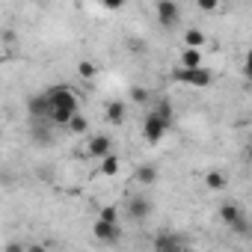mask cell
Returning <instances> with one entry per match:
<instances>
[{
  "mask_svg": "<svg viewBox=\"0 0 252 252\" xmlns=\"http://www.w3.org/2000/svg\"><path fill=\"white\" fill-rule=\"evenodd\" d=\"M51 110H68V113H77V92L71 86H51L45 92Z\"/></svg>",
  "mask_w": 252,
  "mask_h": 252,
  "instance_id": "1",
  "label": "cell"
},
{
  "mask_svg": "<svg viewBox=\"0 0 252 252\" xmlns=\"http://www.w3.org/2000/svg\"><path fill=\"white\" fill-rule=\"evenodd\" d=\"M172 80H178V83H187V86H196V89H205V86H211L214 83V71L211 68H175L172 71Z\"/></svg>",
  "mask_w": 252,
  "mask_h": 252,
  "instance_id": "2",
  "label": "cell"
},
{
  "mask_svg": "<svg viewBox=\"0 0 252 252\" xmlns=\"http://www.w3.org/2000/svg\"><path fill=\"white\" fill-rule=\"evenodd\" d=\"M155 12H158V21H160L163 27H175V24L181 21V6L172 3V0H158Z\"/></svg>",
  "mask_w": 252,
  "mask_h": 252,
  "instance_id": "3",
  "label": "cell"
},
{
  "mask_svg": "<svg viewBox=\"0 0 252 252\" xmlns=\"http://www.w3.org/2000/svg\"><path fill=\"white\" fill-rule=\"evenodd\" d=\"M166 131H169V125H166L163 119H158L155 113H149V116H146V122H143V137H146L149 143H160Z\"/></svg>",
  "mask_w": 252,
  "mask_h": 252,
  "instance_id": "4",
  "label": "cell"
},
{
  "mask_svg": "<svg viewBox=\"0 0 252 252\" xmlns=\"http://www.w3.org/2000/svg\"><path fill=\"white\" fill-rule=\"evenodd\" d=\"M92 234L98 237V243H110V246H116L119 240H122V228H119V222H95L92 225Z\"/></svg>",
  "mask_w": 252,
  "mask_h": 252,
  "instance_id": "5",
  "label": "cell"
},
{
  "mask_svg": "<svg viewBox=\"0 0 252 252\" xmlns=\"http://www.w3.org/2000/svg\"><path fill=\"white\" fill-rule=\"evenodd\" d=\"M27 110H30V119H33V122H48V116H51V104H48L45 92H39V95H30V101H27Z\"/></svg>",
  "mask_w": 252,
  "mask_h": 252,
  "instance_id": "6",
  "label": "cell"
},
{
  "mask_svg": "<svg viewBox=\"0 0 252 252\" xmlns=\"http://www.w3.org/2000/svg\"><path fill=\"white\" fill-rule=\"evenodd\" d=\"M86 152H89L92 158H107V155H113V143H110V137H107V134H95V137L89 140Z\"/></svg>",
  "mask_w": 252,
  "mask_h": 252,
  "instance_id": "7",
  "label": "cell"
},
{
  "mask_svg": "<svg viewBox=\"0 0 252 252\" xmlns=\"http://www.w3.org/2000/svg\"><path fill=\"white\" fill-rule=\"evenodd\" d=\"M128 214H131L134 220H146V217L152 214V202H149L146 196H131V199H128Z\"/></svg>",
  "mask_w": 252,
  "mask_h": 252,
  "instance_id": "8",
  "label": "cell"
},
{
  "mask_svg": "<svg viewBox=\"0 0 252 252\" xmlns=\"http://www.w3.org/2000/svg\"><path fill=\"white\" fill-rule=\"evenodd\" d=\"M155 252H184L178 234H158L155 237Z\"/></svg>",
  "mask_w": 252,
  "mask_h": 252,
  "instance_id": "9",
  "label": "cell"
},
{
  "mask_svg": "<svg viewBox=\"0 0 252 252\" xmlns=\"http://www.w3.org/2000/svg\"><path fill=\"white\" fill-rule=\"evenodd\" d=\"M134 181L137 184H158V166H152V163H143V166H137V172H134Z\"/></svg>",
  "mask_w": 252,
  "mask_h": 252,
  "instance_id": "10",
  "label": "cell"
},
{
  "mask_svg": "<svg viewBox=\"0 0 252 252\" xmlns=\"http://www.w3.org/2000/svg\"><path fill=\"white\" fill-rule=\"evenodd\" d=\"M125 113H128V110H125V101H110L107 110H104V116H107L110 125H122L125 122Z\"/></svg>",
  "mask_w": 252,
  "mask_h": 252,
  "instance_id": "11",
  "label": "cell"
},
{
  "mask_svg": "<svg viewBox=\"0 0 252 252\" xmlns=\"http://www.w3.org/2000/svg\"><path fill=\"white\" fill-rule=\"evenodd\" d=\"M243 214H246V211H243L240 205H234V202H225V205L220 208V220H222L225 225H231V222H234V220H240Z\"/></svg>",
  "mask_w": 252,
  "mask_h": 252,
  "instance_id": "12",
  "label": "cell"
},
{
  "mask_svg": "<svg viewBox=\"0 0 252 252\" xmlns=\"http://www.w3.org/2000/svg\"><path fill=\"white\" fill-rule=\"evenodd\" d=\"M184 45H187L190 51H202V48H205V33L196 30V27H190V30L184 33Z\"/></svg>",
  "mask_w": 252,
  "mask_h": 252,
  "instance_id": "13",
  "label": "cell"
},
{
  "mask_svg": "<svg viewBox=\"0 0 252 252\" xmlns=\"http://www.w3.org/2000/svg\"><path fill=\"white\" fill-rule=\"evenodd\" d=\"M178 68H202V51H181V65Z\"/></svg>",
  "mask_w": 252,
  "mask_h": 252,
  "instance_id": "14",
  "label": "cell"
},
{
  "mask_svg": "<svg viewBox=\"0 0 252 252\" xmlns=\"http://www.w3.org/2000/svg\"><path fill=\"white\" fill-rule=\"evenodd\" d=\"M152 113H155L158 119H163V122L169 125V128H172V119H175V113H172V104H169V101H163V98H160V101L155 104V110H152Z\"/></svg>",
  "mask_w": 252,
  "mask_h": 252,
  "instance_id": "15",
  "label": "cell"
},
{
  "mask_svg": "<svg viewBox=\"0 0 252 252\" xmlns=\"http://www.w3.org/2000/svg\"><path fill=\"white\" fill-rule=\"evenodd\" d=\"M116 172H119V158L116 155L101 158V175H116Z\"/></svg>",
  "mask_w": 252,
  "mask_h": 252,
  "instance_id": "16",
  "label": "cell"
},
{
  "mask_svg": "<svg viewBox=\"0 0 252 252\" xmlns=\"http://www.w3.org/2000/svg\"><path fill=\"white\" fill-rule=\"evenodd\" d=\"M205 187L208 190H222L225 187V175L222 172H208L205 175Z\"/></svg>",
  "mask_w": 252,
  "mask_h": 252,
  "instance_id": "17",
  "label": "cell"
},
{
  "mask_svg": "<svg viewBox=\"0 0 252 252\" xmlns=\"http://www.w3.org/2000/svg\"><path fill=\"white\" fill-rule=\"evenodd\" d=\"M86 128H89V122H86L80 113H77V116L68 122V131H71V134H86Z\"/></svg>",
  "mask_w": 252,
  "mask_h": 252,
  "instance_id": "18",
  "label": "cell"
},
{
  "mask_svg": "<svg viewBox=\"0 0 252 252\" xmlns=\"http://www.w3.org/2000/svg\"><path fill=\"white\" fill-rule=\"evenodd\" d=\"M228 228H231L234 234H240V237H243V234H249V217L243 214V217H240V220H234V222H231Z\"/></svg>",
  "mask_w": 252,
  "mask_h": 252,
  "instance_id": "19",
  "label": "cell"
},
{
  "mask_svg": "<svg viewBox=\"0 0 252 252\" xmlns=\"http://www.w3.org/2000/svg\"><path fill=\"white\" fill-rule=\"evenodd\" d=\"M77 71H80V77H95V74H98L95 63H89V60H83V63L77 65Z\"/></svg>",
  "mask_w": 252,
  "mask_h": 252,
  "instance_id": "20",
  "label": "cell"
},
{
  "mask_svg": "<svg viewBox=\"0 0 252 252\" xmlns=\"http://www.w3.org/2000/svg\"><path fill=\"white\" fill-rule=\"evenodd\" d=\"M101 222H119V211L110 205V208H101V217H98Z\"/></svg>",
  "mask_w": 252,
  "mask_h": 252,
  "instance_id": "21",
  "label": "cell"
},
{
  "mask_svg": "<svg viewBox=\"0 0 252 252\" xmlns=\"http://www.w3.org/2000/svg\"><path fill=\"white\" fill-rule=\"evenodd\" d=\"M131 98H134L137 104H146V101H149V89H146V86H134V89H131Z\"/></svg>",
  "mask_w": 252,
  "mask_h": 252,
  "instance_id": "22",
  "label": "cell"
},
{
  "mask_svg": "<svg viewBox=\"0 0 252 252\" xmlns=\"http://www.w3.org/2000/svg\"><path fill=\"white\" fill-rule=\"evenodd\" d=\"M217 6H220L217 0H199V9H202V12H214Z\"/></svg>",
  "mask_w": 252,
  "mask_h": 252,
  "instance_id": "23",
  "label": "cell"
},
{
  "mask_svg": "<svg viewBox=\"0 0 252 252\" xmlns=\"http://www.w3.org/2000/svg\"><path fill=\"white\" fill-rule=\"evenodd\" d=\"M3 252H24V246H21V243H6Z\"/></svg>",
  "mask_w": 252,
  "mask_h": 252,
  "instance_id": "24",
  "label": "cell"
},
{
  "mask_svg": "<svg viewBox=\"0 0 252 252\" xmlns=\"http://www.w3.org/2000/svg\"><path fill=\"white\" fill-rule=\"evenodd\" d=\"M24 252H48V249H45V246H42V243H30V246H27V249H24Z\"/></svg>",
  "mask_w": 252,
  "mask_h": 252,
  "instance_id": "25",
  "label": "cell"
}]
</instances>
